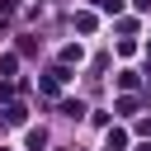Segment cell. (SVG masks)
Returning a JSON list of instances; mask_svg holds the SVG:
<instances>
[{
	"label": "cell",
	"instance_id": "1",
	"mask_svg": "<svg viewBox=\"0 0 151 151\" xmlns=\"http://www.w3.org/2000/svg\"><path fill=\"white\" fill-rule=\"evenodd\" d=\"M61 85H66V66H57V71H47V76H42V90H47V94H57Z\"/></svg>",
	"mask_w": 151,
	"mask_h": 151
},
{
	"label": "cell",
	"instance_id": "2",
	"mask_svg": "<svg viewBox=\"0 0 151 151\" xmlns=\"http://www.w3.org/2000/svg\"><path fill=\"white\" fill-rule=\"evenodd\" d=\"M42 146H47V132L33 127V132H28V151H42Z\"/></svg>",
	"mask_w": 151,
	"mask_h": 151
},
{
	"label": "cell",
	"instance_id": "3",
	"mask_svg": "<svg viewBox=\"0 0 151 151\" xmlns=\"http://www.w3.org/2000/svg\"><path fill=\"white\" fill-rule=\"evenodd\" d=\"M61 109H66V118H80V113H85V104H80V99H66Z\"/></svg>",
	"mask_w": 151,
	"mask_h": 151
},
{
	"label": "cell",
	"instance_id": "4",
	"mask_svg": "<svg viewBox=\"0 0 151 151\" xmlns=\"http://www.w3.org/2000/svg\"><path fill=\"white\" fill-rule=\"evenodd\" d=\"M5 123H24V104H9L5 109Z\"/></svg>",
	"mask_w": 151,
	"mask_h": 151
},
{
	"label": "cell",
	"instance_id": "5",
	"mask_svg": "<svg viewBox=\"0 0 151 151\" xmlns=\"http://www.w3.org/2000/svg\"><path fill=\"white\" fill-rule=\"evenodd\" d=\"M99 9H104V14H118V9H123V0H99Z\"/></svg>",
	"mask_w": 151,
	"mask_h": 151
},
{
	"label": "cell",
	"instance_id": "6",
	"mask_svg": "<svg viewBox=\"0 0 151 151\" xmlns=\"http://www.w3.org/2000/svg\"><path fill=\"white\" fill-rule=\"evenodd\" d=\"M132 5H137V9H151V0H132Z\"/></svg>",
	"mask_w": 151,
	"mask_h": 151
}]
</instances>
